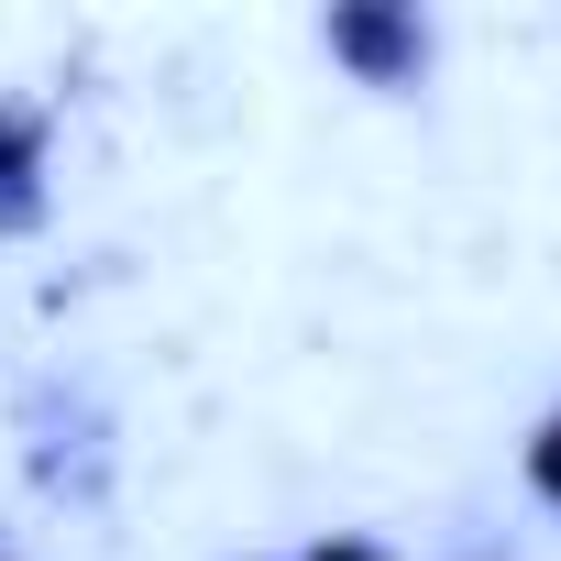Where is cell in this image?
Masks as SVG:
<instances>
[{
    "instance_id": "1",
    "label": "cell",
    "mask_w": 561,
    "mask_h": 561,
    "mask_svg": "<svg viewBox=\"0 0 561 561\" xmlns=\"http://www.w3.org/2000/svg\"><path fill=\"white\" fill-rule=\"evenodd\" d=\"M331 56H342V67H364L375 89H397V78H419L430 34H419L408 12H331Z\"/></svg>"
},
{
    "instance_id": "2",
    "label": "cell",
    "mask_w": 561,
    "mask_h": 561,
    "mask_svg": "<svg viewBox=\"0 0 561 561\" xmlns=\"http://www.w3.org/2000/svg\"><path fill=\"white\" fill-rule=\"evenodd\" d=\"M34 154H45V111H0V198H12V220L34 209Z\"/></svg>"
},
{
    "instance_id": "3",
    "label": "cell",
    "mask_w": 561,
    "mask_h": 561,
    "mask_svg": "<svg viewBox=\"0 0 561 561\" xmlns=\"http://www.w3.org/2000/svg\"><path fill=\"white\" fill-rule=\"evenodd\" d=\"M528 484H539V495H561V419L528 440Z\"/></svg>"
},
{
    "instance_id": "4",
    "label": "cell",
    "mask_w": 561,
    "mask_h": 561,
    "mask_svg": "<svg viewBox=\"0 0 561 561\" xmlns=\"http://www.w3.org/2000/svg\"><path fill=\"white\" fill-rule=\"evenodd\" d=\"M309 561H375V550H364V539H331V550H309Z\"/></svg>"
}]
</instances>
